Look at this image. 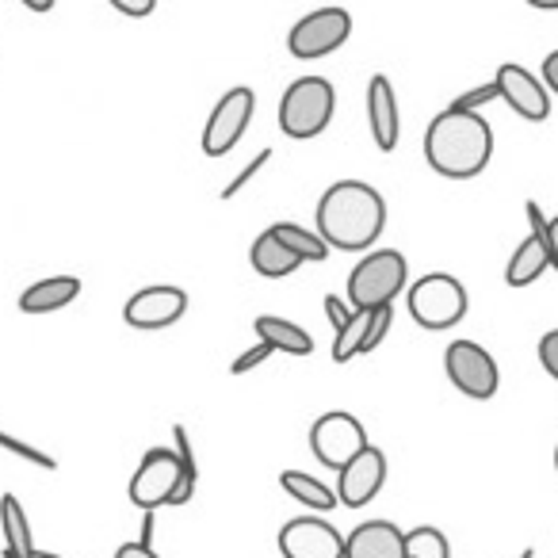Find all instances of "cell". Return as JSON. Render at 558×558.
Wrapping results in <instances>:
<instances>
[{
	"label": "cell",
	"instance_id": "obj_35",
	"mask_svg": "<svg viewBox=\"0 0 558 558\" xmlns=\"http://www.w3.org/2000/svg\"><path fill=\"white\" fill-rule=\"evenodd\" d=\"M543 88L558 96V50H550V54L543 58Z\"/></svg>",
	"mask_w": 558,
	"mask_h": 558
},
{
	"label": "cell",
	"instance_id": "obj_16",
	"mask_svg": "<svg viewBox=\"0 0 558 558\" xmlns=\"http://www.w3.org/2000/svg\"><path fill=\"white\" fill-rule=\"evenodd\" d=\"M344 558H405V532L395 520H367L344 535Z\"/></svg>",
	"mask_w": 558,
	"mask_h": 558
},
{
	"label": "cell",
	"instance_id": "obj_39",
	"mask_svg": "<svg viewBox=\"0 0 558 558\" xmlns=\"http://www.w3.org/2000/svg\"><path fill=\"white\" fill-rule=\"evenodd\" d=\"M27 12H54V0H24Z\"/></svg>",
	"mask_w": 558,
	"mask_h": 558
},
{
	"label": "cell",
	"instance_id": "obj_26",
	"mask_svg": "<svg viewBox=\"0 0 558 558\" xmlns=\"http://www.w3.org/2000/svg\"><path fill=\"white\" fill-rule=\"evenodd\" d=\"M268 161H271V149H260V154H253V161H248V165H241V169H238V177H233L230 184H226L222 192H218V199H226V203H230L233 195H241V192H245V187L253 184L256 177H260V169H264V165H268Z\"/></svg>",
	"mask_w": 558,
	"mask_h": 558
},
{
	"label": "cell",
	"instance_id": "obj_7",
	"mask_svg": "<svg viewBox=\"0 0 558 558\" xmlns=\"http://www.w3.org/2000/svg\"><path fill=\"white\" fill-rule=\"evenodd\" d=\"M367 448H372V440H367V428L360 425V417H352V413H344V410L322 413V417L311 425L314 459H318L322 466H329V471H337V474H341L344 466H349L352 459H356L360 451H367Z\"/></svg>",
	"mask_w": 558,
	"mask_h": 558
},
{
	"label": "cell",
	"instance_id": "obj_40",
	"mask_svg": "<svg viewBox=\"0 0 558 558\" xmlns=\"http://www.w3.org/2000/svg\"><path fill=\"white\" fill-rule=\"evenodd\" d=\"M535 12H550V9H558V0H527Z\"/></svg>",
	"mask_w": 558,
	"mask_h": 558
},
{
	"label": "cell",
	"instance_id": "obj_10",
	"mask_svg": "<svg viewBox=\"0 0 558 558\" xmlns=\"http://www.w3.org/2000/svg\"><path fill=\"white\" fill-rule=\"evenodd\" d=\"M253 111H256V93L245 85L230 88L222 100L215 104L210 111L207 126H203V154L207 157H222L245 138L248 123H253Z\"/></svg>",
	"mask_w": 558,
	"mask_h": 558
},
{
	"label": "cell",
	"instance_id": "obj_24",
	"mask_svg": "<svg viewBox=\"0 0 558 558\" xmlns=\"http://www.w3.org/2000/svg\"><path fill=\"white\" fill-rule=\"evenodd\" d=\"M372 314L375 311H356L349 326H344L341 333H333V349H329V356H333L337 364H349V360L364 356V341H367V329H372Z\"/></svg>",
	"mask_w": 558,
	"mask_h": 558
},
{
	"label": "cell",
	"instance_id": "obj_30",
	"mask_svg": "<svg viewBox=\"0 0 558 558\" xmlns=\"http://www.w3.org/2000/svg\"><path fill=\"white\" fill-rule=\"evenodd\" d=\"M268 356H271V349H268V344H260V341H256L253 349H245L238 360H233V364H230V375H248V372H253V367H260Z\"/></svg>",
	"mask_w": 558,
	"mask_h": 558
},
{
	"label": "cell",
	"instance_id": "obj_5",
	"mask_svg": "<svg viewBox=\"0 0 558 558\" xmlns=\"http://www.w3.org/2000/svg\"><path fill=\"white\" fill-rule=\"evenodd\" d=\"M405 311L417 322L421 329H433V333H444V329H456L459 322L471 311V295L448 271H428L417 283H410L405 291Z\"/></svg>",
	"mask_w": 558,
	"mask_h": 558
},
{
	"label": "cell",
	"instance_id": "obj_1",
	"mask_svg": "<svg viewBox=\"0 0 558 558\" xmlns=\"http://www.w3.org/2000/svg\"><path fill=\"white\" fill-rule=\"evenodd\" d=\"M318 238L341 253H364L387 230V199L364 180H337L318 199Z\"/></svg>",
	"mask_w": 558,
	"mask_h": 558
},
{
	"label": "cell",
	"instance_id": "obj_19",
	"mask_svg": "<svg viewBox=\"0 0 558 558\" xmlns=\"http://www.w3.org/2000/svg\"><path fill=\"white\" fill-rule=\"evenodd\" d=\"M0 535H4L0 558H27L35 550L32 524H27V512H24V505H20L16 494L0 497Z\"/></svg>",
	"mask_w": 558,
	"mask_h": 558
},
{
	"label": "cell",
	"instance_id": "obj_23",
	"mask_svg": "<svg viewBox=\"0 0 558 558\" xmlns=\"http://www.w3.org/2000/svg\"><path fill=\"white\" fill-rule=\"evenodd\" d=\"M268 233L283 248H291L303 264H322V260H329V253H333V248L318 238V230H306V226H299V222H276Z\"/></svg>",
	"mask_w": 558,
	"mask_h": 558
},
{
	"label": "cell",
	"instance_id": "obj_37",
	"mask_svg": "<svg viewBox=\"0 0 558 558\" xmlns=\"http://www.w3.org/2000/svg\"><path fill=\"white\" fill-rule=\"evenodd\" d=\"M547 253H550V268L558 271V215L547 226Z\"/></svg>",
	"mask_w": 558,
	"mask_h": 558
},
{
	"label": "cell",
	"instance_id": "obj_17",
	"mask_svg": "<svg viewBox=\"0 0 558 558\" xmlns=\"http://www.w3.org/2000/svg\"><path fill=\"white\" fill-rule=\"evenodd\" d=\"M77 295H81L77 276H47L20 295V311L24 314H54V311H62V306H70Z\"/></svg>",
	"mask_w": 558,
	"mask_h": 558
},
{
	"label": "cell",
	"instance_id": "obj_13",
	"mask_svg": "<svg viewBox=\"0 0 558 558\" xmlns=\"http://www.w3.org/2000/svg\"><path fill=\"white\" fill-rule=\"evenodd\" d=\"M184 314H187V291L180 288H142L123 306V322L131 329H169Z\"/></svg>",
	"mask_w": 558,
	"mask_h": 558
},
{
	"label": "cell",
	"instance_id": "obj_36",
	"mask_svg": "<svg viewBox=\"0 0 558 558\" xmlns=\"http://www.w3.org/2000/svg\"><path fill=\"white\" fill-rule=\"evenodd\" d=\"M116 558H161L154 547H146V543H123V547L116 550Z\"/></svg>",
	"mask_w": 558,
	"mask_h": 558
},
{
	"label": "cell",
	"instance_id": "obj_2",
	"mask_svg": "<svg viewBox=\"0 0 558 558\" xmlns=\"http://www.w3.org/2000/svg\"><path fill=\"white\" fill-rule=\"evenodd\" d=\"M494 157V126L474 111H440L425 131V161L448 180H474Z\"/></svg>",
	"mask_w": 558,
	"mask_h": 558
},
{
	"label": "cell",
	"instance_id": "obj_9",
	"mask_svg": "<svg viewBox=\"0 0 558 558\" xmlns=\"http://www.w3.org/2000/svg\"><path fill=\"white\" fill-rule=\"evenodd\" d=\"M352 35V16L344 9H318L311 16H303L288 35V50L299 58V62H318L326 54H337V50L349 43Z\"/></svg>",
	"mask_w": 558,
	"mask_h": 558
},
{
	"label": "cell",
	"instance_id": "obj_22",
	"mask_svg": "<svg viewBox=\"0 0 558 558\" xmlns=\"http://www.w3.org/2000/svg\"><path fill=\"white\" fill-rule=\"evenodd\" d=\"M279 486L288 489L295 501H303L314 517H326V512L337 509V489H329L326 482L311 478V474H303V471H283L279 474Z\"/></svg>",
	"mask_w": 558,
	"mask_h": 558
},
{
	"label": "cell",
	"instance_id": "obj_41",
	"mask_svg": "<svg viewBox=\"0 0 558 558\" xmlns=\"http://www.w3.org/2000/svg\"><path fill=\"white\" fill-rule=\"evenodd\" d=\"M27 558H62V555H50V550H39V547H35V550H32V555H27Z\"/></svg>",
	"mask_w": 558,
	"mask_h": 558
},
{
	"label": "cell",
	"instance_id": "obj_21",
	"mask_svg": "<svg viewBox=\"0 0 558 558\" xmlns=\"http://www.w3.org/2000/svg\"><path fill=\"white\" fill-rule=\"evenodd\" d=\"M248 264H253L256 276L264 279H283V276H295L299 268H303V260H299L291 248H283L276 238H271L268 230L260 233V238L253 241V248H248Z\"/></svg>",
	"mask_w": 558,
	"mask_h": 558
},
{
	"label": "cell",
	"instance_id": "obj_31",
	"mask_svg": "<svg viewBox=\"0 0 558 558\" xmlns=\"http://www.w3.org/2000/svg\"><path fill=\"white\" fill-rule=\"evenodd\" d=\"M539 364L550 379H558V329H550V333L539 337Z\"/></svg>",
	"mask_w": 558,
	"mask_h": 558
},
{
	"label": "cell",
	"instance_id": "obj_15",
	"mask_svg": "<svg viewBox=\"0 0 558 558\" xmlns=\"http://www.w3.org/2000/svg\"><path fill=\"white\" fill-rule=\"evenodd\" d=\"M367 126H372V138L383 154L398 146V134H402V108H398L395 85H390L387 73H375L367 81Z\"/></svg>",
	"mask_w": 558,
	"mask_h": 558
},
{
	"label": "cell",
	"instance_id": "obj_29",
	"mask_svg": "<svg viewBox=\"0 0 558 558\" xmlns=\"http://www.w3.org/2000/svg\"><path fill=\"white\" fill-rule=\"evenodd\" d=\"M489 100H501V93H497L494 81H489V85L471 88V93H463L456 104H451V108H456V111H474V116H478V108H482V104H489Z\"/></svg>",
	"mask_w": 558,
	"mask_h": 558
},
{
	"label": "cell",
	"instance_id": "obj_6",
	"mask_svg": "<svg viewBox=\"0 0 558 558\" xmlns=\"http://www.w3.org/2000/svg\"><path fill=\"white\" fill-rule=\"evenodd\" d=\"M337 111L333 81L326 77H299L288 85V93L279 96V131L295 142L318 138Z\"/></svg>",
	"mask_w": 558,
	"mask_h": 558
},
{
	"label": "cell",
	"instance_id": "obj_34",
	"mask_svg": "<svg viewBox=\"0 0 558 558\" xmlns=\"http://www.w3.org/2000/svg\"><path fill=\"white\" fill-rule=\"evenodd\" d=\"M524 215H527V226H532V233L535 238H547V226H550V218L543 215V207L535 199H527L524 203Z\"/></svg>",
	"mask_w": 558,
	"mask_h": 558
},
{
	"label": "cell",
	"instance_id": "obj_11",
	"mask_svg": "<svg viewBox=\"0 0 558 558\" xmlns=\"http://www.w3.org/2000/svg\"><path fill=\"white\" fill-rule=\"evenodd\" d=\"M283 558H344V535L322 517H295L276 535Z\"/></svg>",
	"mask_w": 558,
	"mask_h": 558
},
{
	"label": "cell",
	"instance_id": "obj_3",
	"mask_svg": "<svg viewBox=\"0 0 558 558\" xmlns=\"http://www.w3.org/2000/svg\"><path fill=\"white\" fill-rule=\"evenodd\" d=\"M195 482H199V463H184L172 448H149L126 494H131V505H138L142 512L169 509V505L177 509V505L192 501Z\"/></svg>",
	"mask_w": 558,
	"mask_h": 558
},
{
	"label": "cell",
	"instance_id": "obj_8",
	"mask_svg": "<svg viewBox=\"0 0 558 558\" xmlns=\"http://www.w3.org/2000/svg\"><path fill=\"white\" fill-rule=\"evenodd\" d=\"M444 372H448L451 387L474 402H489L501 387V367L478 341H451L444 352Z\"/></svg>",
	"mask_w": 558,
	"mask_h": 558
},
{
	"label": "cell",
	"instance_id": "obj_4",
	"mask_svg": "<svg viewBox=\"0 0 558 558\" xmlns=\"http://www.w3.org/2000/svg\"><path fill=\"white\" fill-rule=\"evenodd\" d=\"M410 291V264L398 248H375L352 268L349 276V306L352 311H383L395 306V299Z\"/></svg>",
	"mask_w": 558,
	"mask_h": 558
},
{
	"label": "cell",
	"instance_id": "obj_32",
	"mask_svg": "<svg viewBox=\"0 0 558 558\" xmlns=\"http://www.w3.org/2000/svg\"><path fill=\"white\" fill-rule=\"evenodd\" d=\"M352 306H349V299L341 303V295H326V318H329V326H333V333H341L344 326L352 322Z\"/></svg>",
	"mask_w": 558,
	"mask_h": 558
},
{
	"label": "cell",
	"instance_id": "obj_42",
	"mask_svg": "<svg viewBox=\"0 0 558 558\" xmlns=\"http://www.w3.org/2000/svg\"><path fill=\"white\" fill-rule=\"evenodd\" d=\"M520 558H535V550H532V547H524V555H520Z\"/></svg>",
	"mask_w": 558,
	"mask_h": 558
},
{
	"label": "cell",
	"instance_id": "obj_18",
	"mask_svg": "<svg viewBox=\"0 0 558 558\" xmlns=\"http://www.w3.org/2000/svg\"><path fill=\"white\" fill-rule=\"evenodd\" d=\"M253 329H256V337H260V344H268L271 352H283V356H311L314 352V337L288 318L260 314V318L253 322Z\"/></svg>",
	"mask_w": 558,
	"mask_h": 558
},
{
	"label": "cell",
	"instance_id": "obj_28",
	"mask_svg": "<svg viewBox=\"0 0 558 558\" xmlns=\"http://www.w3.org/2000/svg\"><path fill=\"white\" fill-rule=\"evenodd\" d=\"M390 326H395V306H383V311L372 314V329H367V341H364V356L367 352H375L383 341H387Z\"/></svg>",
	"mask_w": 558,
	"mask_h": 558
},
{
	"label": "cell",
	"instance_id": "obj_14",
	"mask_svg": "<svg viewBox=\"0 0 558 558\" xmlns=\"http://www.w3.org/2000/svg\"><path fill=\"white\" fill-rule=\"evenodd\" d=\"M383 482H387V456L379 448H367L337 474V505L344 509H364L379 497Z\"/></svg>",
	"mask_w": 558,
	"mask_h": 558
},
{
	"label": "cell",
	"instance_id": "obj_43",
	"mask_svg": "<svg viewBox=\"0 0 558 558\" xmlns=\"http://www.w3.org/2000/svg\"><path fill=\"white\" fill-rule=\"evenodd\" d=\"M555 471H558V444H555Z\"/></svg>",
	"mask_w": 558,
	"mask_h": 558
},
{
	"label": "cell",
	"instance_id": "obj_27",
	"mask_svg": "<svg viewBox=\"0 0 558 558\" xmlns=\"http://www.w3.org/2000/svg\"><path fill=\"white\" fill-rule=\"evenodd\" d=\"M0 448L12 451L16 459H24V463L43 466V471H58V459H54V456H47L43 448H32V444L16 440V436H9V433H0Z\"/></svg>",
	"mask_w": 558,
	"mask_h": 558
},
{
	"label": "cell",
	"instance_id": "obj_12",
	"mask_svg": "<svg viewBox=\"0 0 558 558\" xmlns=\"http://www.w3.org/2000/svg\"><path fill=\"white\" fill-rule=\"evenodd\" d=\"M494 85H497V93H501V100L509 104L524 123H543V119L550 116V93L543 88V81L535 77V73L524 70V65L505 62L501 70H497Z\"/></svg>",
	"mask_w": 558,
	"mask_h": 558
},
{
	"label": "cell",
	"instance_id": "obj_38",
	"mask_svg": "<svg viewBox=\"0 0 558 558\" xmlns=\"http://www.w3.org/2000/svg\"><path fill=\"white\" fill-rule=\"evenodd\" d=\"M146 527H142V539L138 543H146V547H154V527H157V512H146Z\"/></svg>",
	"mask_w": 558,
	"mask_h": 558
},
{
	"label": "cell",
	"instance_id": "obj_25",
	"mask_svg": "<svg viewBox=\"0 0 558 558\" xmlns=\"http://www.w3.org/2000/svg\"><path fill=\"white\" fill-rule=\"evenodd\" d=\"M405 558H451V543L440 527H413L405 532Z\"/></svg>",
	"mask_w": 558,
	"mask_h": 558
},
{
	"label": "cell",
	"instance_id": "obj_33",
	"mask_svg": "<svg viewBox=\"0 0 558 558\" xmlns=\"http://www.w3.org/2000/svg\"><path fill=\"white\" fill-rule=\"evenodd\" d=\"M111 9H116L119 16H134V20H142V16H149V12L157 9V0H111Z\"/></svg>",
	"mask_w": 558,
	"mask_h": 558
},
{
	"label": "cell",
	"instance_id": "obj_20",
	"mask_svg": "<svg viewBox=\"0 0 558 558\" xmlns=\"http://www.w3.org/2000/svg\"><path fill=\"white\" fill-rule=\"evenodd\" d=\"M547 268H550L547 238H535V233H527V238L517 245V253L509 256V268H505V283L520 291V288H527V283H535V279H539Z\"/></svg>",
	"mask_w": 558,
	"mask_h": 558
}]
</instances>
